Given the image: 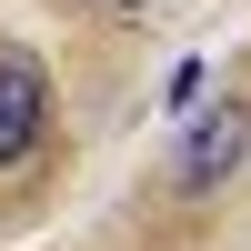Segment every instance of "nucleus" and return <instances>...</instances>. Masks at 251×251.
<instances>
[{"instance_id": "2", "label": "nucleus", "mask_w": 251, "mask_h": 251, "mask_svg": "<svg viewBox=\"0 0 251 251\" xmlns=\"http://www.w3.org/2000/svg\"><path fill=\"white\" fill-rule=\"evenodd\" d=\"M40 121H50V80L0 50V161H30L40 151Z\"/></svg>"}, {"instance_id": "1", "label": "nucleus", "mask_w": 251, "mask_h": 251, "mask_svg": "<svg viewBox=\"0 0 251 251\" xmlns=\"http://www.w3.org/2000/svg\"><path fill=\"white\" fill-rule=\"evenodd\" d=\"M241 151H251V111L241 100H201L191 121H181V191H221V181L241 171Z\"/></svg>"}]
</instances>
